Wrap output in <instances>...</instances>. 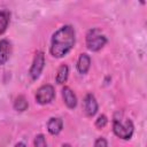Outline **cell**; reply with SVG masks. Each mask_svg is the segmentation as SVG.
<instances>
[{"mask_svg":"<svg viewBox=\"0 0 147 147\" xmlns=\"http://www.w3.org/2000/svg\"><path fill=\"white\" fill-rule=\"evenodd\" d=\"M76 42V31L70 24H65L59 28L51 38L49 53L53 57L61 59L65 56L75 46Z\"/></svg>","mask_w":147,"mask_h":147,"instance_id":"obj_1","label":"cell"},{"mask_svg":"<svg viewBox=\"0 0 147 147\" xmlns=\"http://www.w3.org/2000/svg\"><path fill=\"white\" fill-rule=\"evenodd\" d=\"M113 132L122 140H130L134 132V125L130 118H125L118 113L113 118Z\"/></svg>","mask_w":147,"mask_h":147,"instance_id":"obj_2","label":"cell"},{"mask_svg":"<svg viewBox=\"0 0 147 147\" xmlns=\"http://www.w3.org/2000/svg\"><path fill=\"white\" fill-rule=\"evenodd\" d=\"M85 41H86V47H87L88 51H91V52H98V51H100L108 42V39L100 31V29L93 28V29H91V30L87 31Z\"/></svg>","mask_w":147,"mask_h":147,"instance_id":"obj_3","label":"cell"},{"mask_svg":"<svg viewBox=\"0 0 147 147\" xmlns=\"http://www.w3.org/2000/svg\"><path fill=\"white\" fill-rule=\"evenodd\" d=\"M34 98H36V102L41 105V106L51 103L55 98V88H54V86L51 85V84H45V85L40 86L37 90Z\"/></svg>","mask_w":147,"mask_h":147,"instance_id":"obj_4","label":"cell"},{"mask_svg":"<svg viewBox=\"0 0 147 147\" xmlns=\"http://www.w3.org/2000/svg\"><path fill=\"white\" fill-rule=\"evenodd\" d=\"M44 67H45V54H44V52L38 51L33 56L32 64H31L30 70H29L30 78L32 80H37L42 72Z\"/></svg>","mask_w":147,"mask_h":147,"instance_id":"obj_5","label":"cell"},{"mask_svg":"<svg viewBox=\"0 0 147 147\" xmlns=\"http://www.w3.org/2000/svg\"><path fill=\"white\" fill-rule=\"evenodd\" d=\"M83 108H84V111L85 114L88 116V117H93L98 110H99V105H98V101L95 99V96L92 94V93H87L84 98V101H83Z\"/></svg>","mask_w":147,"mask_h":147,"instance_id":"obj_6","label":"cell"},{"mask_svg":"<svg viewBox=\"0 0 147 147\" xmlns=\"http://www.w3.org/2000/svg\"><path fill=\"white\" fill-rule=\"evenodd\" d=\"M62 99L64 105L69 108V109H75L77 106V96L75 94V92L69 87V86H64L62 88Z\"/></svg>","mask_w":147,"mask_h":147,"instance_id":"obj_7","label":"cell"},{"mask_svg":"<svg viewBox=\"0 0 147 147\" xmlns=\"http://www.w3.org/2000/svg\"><path fill=\"white\" fill-rule=\"evenodd\" d=\"M11 55V44L8 39H0V64H5Z\"/></svg>","mask_w":147,"mask_h":147,"instance_id":"obj_8","label":"cell"},{"mask_svg":"<svg viewBox=\"0 0 147 147\" xmlns=\"http://www.w3.org/2000/svg\"><path fill=\"white\" fill-rule=\"evenodd\" d=\"M63 129V121L60 117H51L47 122V131L52 136H57Z\"/></svg>","mask_w":147,"mask_h":147,"instance_id":"obj_9","label":"cell"},{"mask_svg":"<svg viewBox=\"0 0 147 147\" xmlns=\"http://www.w3.org/2000/svg\"><path fill=\"white\" fill-rule=\"evenodd\" d=\"M91 67V57L86 53H82L77 60V70L79 74L85 75L90 70Z\"/></svg>","mask_w":147,"mask_h":147,"instance_id":"obj_10","label":"cell"},{"mask_svg":"<svg viewBox=\"0 0 147 147\" xmlns=\"http://www.w3.org/2000/svg\"><path fill=\"white\" fill-rule=\"evenodd\" d=\"M68 76H69V67L67 64H61L55 76V83L59 85L64 84L68 80Z\"/></svg>","mask_w":147,"mask_h":147,"instance_id":"obj_11","label":"cell"},{"mask_svg":"<svg viewBox=\"0 0 147 147\" xmlns=\"http://www.w3.org/2000/svg\"><path fill=\"white\" fill-rule=\"evenodd\" d=\"M13 107H14V109H15L16 111H20V113L25 111V110L28 109V107H29V103H28L26 98H25L24 95H22V94L18 95V96H16V99L14 100Z\"/></svg>","mask_w":147,"mask_h":147,"instance_id":"obj_12","label":"cell"},{"mask_svg":"<svg viewBox=\"0 0 147 147\" xmlns=\"http://www.w3.org/2000/svg\"><path fill=\"white\" fill-rule=\"evenodd\" d=\"M10 22V13L8 10H0V36L7 30Z\"/></svg>","mask_w":147,"mask_h":147,"instance_id":"obj_13","label":"cell"},{"mask_svg":"<svg viewBox=\"0 0 147 147\" xmlns=\"http://www.w3.org/2000/svg\"><path fill=\"white\" fill-rule=\"evenodd\" d=\"M33 145H34V147H48V146H47L46 138H45V136L41 134V133H39V134H37V136L34 137V139H33Z\"/></svg>","mask_w":147,"mask_h":147,"instance_id":"obj_14","label":"cell"},{"mask_svg":"<svg viewBox=\"0 0 147 147\" xmlns=\"http://www.w3.org/2000/svg\"><path fill=\"white\" fill-rule=\"evenodd\" d=\"M107 124H108V117L106 115H103V114L99 115L96 117V119H95V123H94L96 129H103Z\"/></svg>","mask_w":147,"mask_h":147,"instance_id":"obj_15","label":"cell"},{"mask_svg":"<svg viewBox=\"0 0 147 147\" xmlns=\"http://www.w3.org/2000/svg\"><path fill=\"white\" fill-rule=\"evenodd\" d=\"M94 147H108V142L103 137H99L94 141Z\"/></svg>","mask_w":147,"mask_h":147,"instance_id":"obj_16","label":"cell"},{"mask_svg":"<svg viewBox=\"0 0 147 147\" xmlns=\"http://www.w3.org/2000/svg\"><path fill=\"white\" fill-rule=\"evenodd\" d=\"M15 147H26V145H25L24 142H17V144L15 145Z\"/></svg>","mask_w":147,"mask_h":147,"instance_id":"obj_17","label":"cell"},{"mask_svg":"<svg viewBox=\"0 0 147 147\" xmlns=\"http://www.w3.org/2000/svg\"><path fill=\"white\" fill-rule=\"evenodd\" d=\"M61 147H71V146H70L69 144H63V145H62Z\"/></svg>","mask_w":147,"mask_h":147,"instance_id":"obj_18","label":"cell"}]
</instances>
